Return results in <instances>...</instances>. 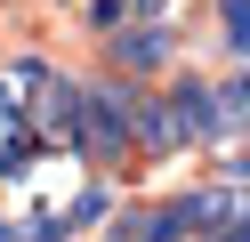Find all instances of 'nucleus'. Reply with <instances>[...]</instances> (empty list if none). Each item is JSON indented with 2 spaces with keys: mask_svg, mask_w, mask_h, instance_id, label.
<instances>
[{
  "mask_svg": "<svg viewBox=\"0 0 250 242\" xmlns=\"http://www.w3.org/2000/svg\"><path fill=\"white\" fill-rule=\"evenodd\" d=\"M169 24H129V32H113V41H105V57H113V73L121 81H137V73H162L169 65Z\"/></svg>",
  "mask_w": 250,
  "mask_h": 242,
  "instance_id": "obj_1",
  "label": "nucleus"
}]
</instances>
